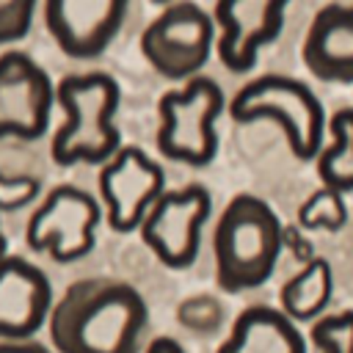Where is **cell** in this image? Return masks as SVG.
I'll list each match as a JSON object with an SVG mask.
<instances>
[{
  "label": "cell",
  "instance_id": "obj_22",
  "mask_svg": "<svg viewBox=\"0 0 353 353\" xmlns=\"http://www.w3.org/2000/svg\"><path fill=\"white\" fill-rule=\"evenodd\" d=\"M0 353H50L36 339H0Z\"/></svg>",
  "mask_w": 353,
  "mask_h": 353
},
{
  "label": "cell",
  "instance_id": "obj_19",
  "mask_svg": "<svg viewBox=\"0 0 353 353\" xmlns=\"http://www.w3.org/2000/svg\"><path fill=\"white\" fill-rule=\"evenodd\" d=\"M312 345L320 353H353V309L317 320L312 328Z\"/></svg>",
  "mask_w": 353,
  "mask_h": 353
},
{
  "label": "cell",
  "instance_id": "obj_1",
  "mask_svg": "<svg viewBox=\"0 0 353 353\" xmlns=\"http://www.w3.org/2000/svg\"><path fill=\"white\" fill-rule=\"evenodd\" d=\"M146 328L143 295L113 276L72 281L47 314L50 342L58 353H138Z\"/></svg>",
  "mask_w": 353,
  "mask_h": 353
},
{
  "label": "cell",
  "instance_id": "obj_14",
  "mask_svg": "<svg viewBox=\"0 0 353 353\" xmlns=\"http://www.w3.org/2000/svg\"><path fill=\"white\" fill-rule=\"evenodd\" d=\"M301 58L323 83H353V3H328L314 14Z\"/></svg>",
  "mask_w": 353,
  "mask_h": 353
},
{
  "label": "cell",
  "instance_id": "obj_23",
  "mask_svg": "<svg viewBox=\"0 0 353 353\" xmlns=\"http://www.w3.org/2000/svg\"><path fill=\"white\" fill-rule=\"evenodd\" d=\"M146 353H185V350H182V345H179L176 339H171V336H157V339L149 342Z\"/></svg>",
  "mask_w": 353,
  "mask_h": 353
},
{
  "label": "cell",
  "instance_id": "obj_3",
  "mask_svg": "<svg viewBox=\"0 0 353 353\" xmlns=\"http://www.w3.org/2000/svg\"><path fill=\"white\" fill-rule=\"evenodd\" d=\"M284 229L273 207L251 193H237L221 212L212 232L215 276L226 292L265 284L279 262Z\"/></svg>",
  "mask_w": 353,
  "mask_h": 353
},
{
  "label": "cell",
  "instance_id": "obj_17",
  "mask_svg": "<svg viewBox=\"0 0 353 353\" xmlns=\"http://www.w3.org/2000/svg\"><path fill=\"white\" fill-rule=\"evenodd\" d=\"M317 174L323 188L336 193L353 190V108L331 116V143L317 152Z\"/></svg>",
  "mask_w": 353,
  "mask_h": 353
},
{
  "label": "cell",
  "instance_id": "obj_9",
  "mask_svg": "<svg viewBox=\"0 0 353 353\" xmlns=\"http://www.w3.org/2000/svg\"><path fill=\"white\" fill-rule=\"evenodd\" d=\"M55 105L50 74L22 50L0 55V141H36L47 132Z\"/></svg>",
  "mask_w": 353,
  "mask_h": 353
},
{
  "label": "cell",
  "instance_id": "obj_6",
  "mask_svg": "<svg viewBox=\"0 0 353 353\" xmlns=\"http://www.w3.org/2000/svg\"><path fill=\"white\" fill-rule=\"evenodd\" d=\"M99 221L102 207L88 190L77 185H55L28 218L25 243L50 259L69 265L91 254Z\"/></svg>",
  "mask_w": 353,
  "mask_h": 353
},
{
  "label": "cell",
  "instance_id": "obj_4",
  "mask_svg": "<svg viewBox=\"0 0 353 353\" xmlns=\"http://www.w3.org/2000/svg\"><path fill=\"white\" fill-rule=\"evenodd\" d=\"M229 116L237 124L270 119L284 130L287 146L298 160H312L323 149L325 110L317 94L298 77L262 74L245 83L229 102Z\"/></svg>",
  "mask_w": 353,
  "mask_h": 353
},
{
  "label": "cell",
  "instance_id": "obj_2",
  "mask_svg": "<svg viewBox=\"0 0 353 353\" xmlns=\"http://www.w3.org/2000/svg\"><path fill=\"white\" fill-rule=\"evenodd\" d=\"M55 102L63 110V121L50 143L52 163L102 165L116 154L121 132L113 119L121 102V88L110 74H66L55 85Z\"/></svg>",
  "mask_w": 353,
  "mask_h": 353
},
{
  "label": "cell",
  "instance_id": "obj_12",
  "mask_svg": "<svg viewBox=\"0 0 353 353\" xmlns=\"http://www.w3.org/2000/svg\"><path fill=\"white\" fill-rule=\"evenodd\" d=\"M127 17L124 0H47L44 25L58 50L69 58L88 61L102 55L119 36Z\"/></svg>",
  "mask_w": 353,
  "mask_h": 353
},
{
  "label": "cell",
  "instance_id": "obj_8",
  "mask_svg": "<svg viewBox=\"0 0 353 353\" xmlns=\"http://www.w3.org/2000/svg\"><path fill=\"white\" fill-rule=\"evenodd\" d=\"M210 210V190L193 182L179 190H163L141 218L138 229L149 251L165 268L182 270L190 268L199 256V237Z\"/></svg>",
  "mask_w": 353,
  "mask_h": 353
},
{
  "label": "cell",
  "instance_id": "obj_16",
  "mask_svg": "<svg viewBox=\"0 0 353 353\" xmlns=\"http://www.w3.org/2000/svg\"><path fill=\"white\" fill-rule=\"evenodd\" d=\"M331 295H334L331 265H328V259L314 256L292 279H287L281 284L279 303H281V312L292 323H306V320H314L328 306Z\"/></svg>",
  "mask_w": 353,
  "mask_h": 353
},
{
  "label": "cell",
  "instance_id": "obj_15",
  "mask_svg": "<svg viewBox=\"0 0 353 353\" xmlns=\"http://www.w3.org/2000/svg\"><path fill=\"white\" fill-rule=\"evenodd\" d=\"M215 353H306V339L281 309L248 306Z\"/></svg>",
  "mask_w": 353,
  "mask_h": 353
},
{
  "label": "cell",
  "instance_id": "obj_21",
  "mask_svg": "<svg viewBox=\"0 0 353 353\" xmlns=\"http://www.w3.org/2000/svg\"><path fill=\"white\" fill-rule=\"evenodd\" d=\"M41 193V182L39 176L30 174H3L0 171V212H17L28 204H33V199H39Z\"/></svg>",
  "mask_w": 353,
  "mask_h": 353
},
{
  "label": "cell",
  "instance_id": "obj_10",
  "mask_svg": "<svg viewBox=\"0 0 353 353\" xmlns=\"http://www.w3.org/2000/svg\"><path fill=\"white\" fill-rule=\"evenodd\" d=\"M97 185L108 226L113 232H132L165 190V174L141 146H119L116 154L102 163Z\"/></svg>",
  "mask_w": 353,
  "mask_h": 353
},
{
  "label": "cell",
  "instance_id": "obj_13",
  "mask_svg": "<svg viewBox=\"0 0 353 353\" xmlns=\"http://www.w3.org/2000/svg\"><path fill=\"white\" fill-rule=\"evenodd\" d=\"M52 309V287L41 268L19 254L0 256V339H30Z\"/></svg>",
  "mask_w": 353,
  "mask_h": 353
},
{
  "label": "cell",
  "instance_id": "obj_18",
  "mask_svg": "<svg viewBox=\"0 0 353 353\" xmlns=\"http://www.w3.org/2000/svg\"><path fill=\"white\" fill-rule=\"evenodd\" d=\"M347 223V207L342 193L331 188H317L301 207H298V226L306 232H339Z\"/></svg>",
  "mask_w": 353,
  "mask_h": 353
},
{
  "label": "cell",
  "instance_id": "obj_20",
  "mask_svg": "<svg viewBox=\"0 0 353 353\" xmlns=\"http://www.w3.org/2000/svg\"><path fill=\"white\" fill-rule=\"evenodd\" d=\"M33 0H0V44H14L28 36L33 25Z\"/></svg>",
  "mask_w": 353,
  "mask_h": 353
},
{
  "label": "cell",
  "instance_id": "obj_7",
  "mask_svg": "<svg viewBox=\"0 0 353 353\" xmlns=\"http://www.w3.org/2000/svg\"><path fill=\"white\" fill-rule=\"evenodd\" d=\"M215 44L212 17L196 3L165 6L141 33V52L168 80H190L207 63Z\"/></svg>",
  "mask_w": 353,
  "mask_h": 353
},
{
  "label": "cell",
  "instance_id": "obj_24",
  "mask_svg": "<svg viewBox=\"0 0 353 353\" xmlns=\"http://www.w3.org/2000/svg\"><path fill=\"white\" fill-rule=\"evenodd\" d=\"M6 254H8V240H6V232L0 226V256H6Z\"/></svg>",
  "mask_w": 353,
  "mask_h": 353
},
{
  "label": "cell",
  "instance_id": "obj_11",
  "mask_svg": "<svg viewBox=\"0 0 353 353\" xmlns=\"http://www.w3.org/2000/svg\"><path fill=\"white\" fill-rule=\"evenodd\" d=\"M284 0H223L212 8V25L221 28L215 44L218 61L243 74L256 63L262 47L273 44L284 28Z\"/></svg>",
  "mask_w": 353,
  "mask_h": 353
},
{
  "label": "cell",
  "instance_id": "obj_5",
  "mask_svg": "<svg viewBox=\"0 0 353 353\" xmlns=\"http://www.w3.org/2000/svg\"><path fill=\"white\" fill-rule=\"evenodd\" d=\"M223 91L212 77H190L185 88L165 91L157 102V149L174 163L207 165L218 152L215 121L223 113Z\"/></svg>",
  "mask_w": 353,
  "mask_h": 353
}]
</instances>
